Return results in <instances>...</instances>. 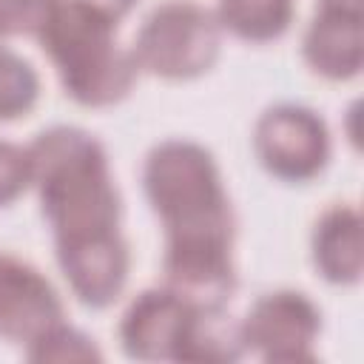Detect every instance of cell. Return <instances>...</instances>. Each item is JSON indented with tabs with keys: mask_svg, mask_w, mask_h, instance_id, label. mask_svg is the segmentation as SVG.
<instances>
[{
	"mask_svg": "<svg viewBox=\"0 0 364 364\" xmlns=\"http://www.w3.org/2000/svg\"><path fill=\"white\" fill-rule=\"evenodd\" d=\"M233 245H171L165 242L162 279L193 307H225L236 290Z\"/></svg>",
	"mask_w": 364,
	"mask_h": 364,
	"instance_id": "30bf717a",
	"label": "cell"
},
{
	"mask_svg": "<svg viewBox=\"0 0 364 364\" xmlns=\"http://www.w3.org/2000/svg\"><path fill=\"white\" fill-rule=\"evenodd\" d=\"M293 20V0H219L216 23L239 40L267 43L287 31Z\"/></svg>",
	"mask_w": 364,
	"mask_h": 364,
	"instance_id": "5bb4252c",
	"label": "cell"
},
{
	"mask_svg": "<svg viewBox=\"0 0 364 364\" xmlns=\"http://www.w3.org/2000/svg\"><path fill=\"white\" fill-rule=\"evenodd\" d=\"M245 350H253L270 364L313 361V344L321 330L318 307L301 290L262 293L239 321Z\"/></svg>",
	"mask_w": 364,
	"mask_h": 364,
	"instance_id": "8992f818",
	"label": "cell"
},
{
	"mask_svg": "<svg viewBox=\"0 0 364 364\" xmlns=\"http://www.w3.org/2000/svg\"><path fill=\"white\" fill-rule=\"evenodd\" d=\"M60 270L71 287V293L94 310L114 304L128 282V245L119 230L74 239V242H54Z\"/></svg>",
	"mask_w": 364,
	"mask_h": 364,
	"instance_id": "9c48e42d",
	"label": "cell"
},
{
	"mask_svg": "<svg viewBox=\"0 0 364 364\" xmlns=\"http://www.w3.org/2000/svg\"><path fill=\"white\" fill-rule=\"evenodd\" d=\"M65 318L54 284L28 262L0 253V338L28 344Z\"/></svg>",
	"mask_w": 364,
	"mask_h": 364,
	"instance_id": "ba28073f",
	"label": "cell"
},
{
	"mask_svg": "<svg viewBox=\"0 0 364 364\" xmlns=\"http://www.w3.org/2000/svg\"><path fill=\"white\" fill-rule=\"evenodd\" d=\"M28 151L31 185L37 188L54 242H74L119 228V191L105 148L77 125L40 131Z\"/></svg>",
	"mask_w": 364,
	"mask_h": 364,
	"instance_id": "6da1fadb",
	"label": "cell"
},
{
	"mask_svg": "<svg viewBox=\"0 0 364 364\" xmlns=\"http://www.w3.org/2000/svg\"><path fill=\"white\" fill-rule=\"evenodd\" d=\"M242 353H245L242 327L230 321L225 307H196L179 361L228 364L242 358Z\"/></svg>",
	"mask_w": 364,
	"mask_h": 364,
	"instance_id": "4fadbf2b",
	"label": "cell"
},
{
	"mask_svg": "<svg viewBox=\"0 0 364 364\" xmlns=\"http://www.w3.org/2000/svg\"><path fill=\"white\" fill-rule=\"evenodd\" d=\"M145 196L171 245H233L236 216L219 168L202 145L165 139L142 165Z\"/></svg>",
	"mask_w": 364,
	"mask_h": 364,
	"instance_id": "7a4b0ae2",
	"label": "cell"
},
{
	"mask_svg": "<svg viewBox=\"0 0 364 364\" xmlns=\"http://www.w3.org/2000/svg\"><path fill=\"white\" fill-rule=\"evenodd\" d=\"M364 26L355 11L321 9L301 40V54L307 65L327 80H350L361 71Z\"/></svg>",
	"mask_w": 364,
	"mask_h": 364,
	"instance_id": "8fae6325",
	"label": "cell"
},
{
	"mask_svg": "<svg viewBox=\"0 0 364 364\" xmlns=\"http://www.w3.org/2000/svg\"><path fill=\"white\" fill-rule=\"evenodd\" d=\"M321 9H336V11H355V14H361L364 3H361V0H321Z\"/></svg>",
	"mask_w": 364,
	"mask_h": 364,
	"instance_id": "ffe728a7",
	"label": "cell"
},
{
	"mask_svg": "<svg viewBox=\"0 0 364 364\" xmlns=\"http://www.w3.org/2000/svg\"><path fill=\"white\" fill-rule=\"evenodd\" d=\"M57 0H0L3 34H37Z\"/></svg>",
	"mask_w": 364,
	"mask_h": 364,
	"instance_id": "e0dca14e",
	"label": "cell"
},
{
	"mask_svg": "<svg viewBox=\"0 0 364 364\" xmlns=\"http://www.w3.org/2000/svg\"><path fill=\"white\" fill-rule=\"evenodd\" d=\"M313 264L333 284L361 279V213L353 205H333L316 219Z\"/></svg>",
	"mask_w": 364,
	"mask_h": 364,
	"instance_id": "7c38bea8",
	"label": "cell"
},
{
	"mask_svg": "<svg viewBox=\"0 0 364 364\" xmlns=\"http://www.w3.org/2000/svg\"><path fill=\"white\" fill-rule=\"evenodd\" d=\"M37 40L65 94L80 105H114L136 80L134 54L117 43V20L80 0H57Z\"/></svg>",
	"mask_w": 364,
	"mask_h": 364,
	"instance_id": "3957f363",
	"label": "cell"
},
{
	"mask_svg": "<svg viewBox=\"0 0 364 364\" xmlns=\"http://www.w3.org/2000/svg\"><path fill=\"white\" fill-rule=\"evenodd\" d=\"M196 307L173 290L148 287L131 299L119 318V347L136 361H179Z\"/></svg>",
	"mask_w": 364,
	"mask_h": 364,
	"instance_id": "52a82bcc",
	"label": "cell"
},
{
	"mask_svg": "<svg viewBox=\"0 0 364 364\" xmlns=\"http://www.w3.org/2000/svg\"><path fill=\"white\" fill-rule=\"evenodd\" d=\"M26 185H31V162L28 151L0 139V208L14 202Z\"/></svg>",
	"mask_w": 364,
	"mask_h": 364,
	"instance_id": "ac0fdd59",
	"label": "cell"
},
{
	"mask_svg": "<svg viewBox=\"0 0 364 364\" xmlns=\"http://www.w3.org/2000/svg\"><path fill=\"white\" fill-rule=\"evenodd\" d=\"M26 358L31 361H97L102 358V353L85 333L60 321L26 344Z\"/></svg>",
	"mask_w": 364,
	"mask_h": 364,
	"instance_id": "2e32d148",
	"label": "cell"
},
{
	"mask_svg": "<svg viewBox=\"0 0 364 364\" xmlns=\"http://www.w3.org/2000/svg\"><path fill=\"white\" fill-rule=\"evenodd\" d=\"M131 54L136 68L162 80L199 77L219 57L216 14L191 0H165L145 14Z\"/></svg>",
	"mask_w": 364,
	"mask_h": 364,
	"instance_id": "277c9868",
	"label": "cell"
},
{
	"mask_svg": "<svg viewBox=\"0 0 364 364\" xmlns=\"http://www.w3.org/2000/svg\"><path fill=\"white\" fill-rule=\"evenodd\" d=\"M253 151L273 176L287 182H304L327 165L330 134L316 111L282 102L267 108L256 119Z\"/></svg>",
	"mask_w": 364,
	"mask_h": 364,
	"instance_id": "5b68a950",
	"label": "cell"
},
{
	"mask_svg": "<svg viewBox=\"0 0 364 364\" xmlns=\"http://www.w3.org/2000/svg\"><path fill=\"white\" fill-rule=\"evenodd\" d=\"M80 3H85V6H91V9H97V11H102V14L111 17V20H119L125 11H131V6H134L136 0H80Z\"/></svg>",
	"mask_w": 364,
	"mask_h": 364,
	"instance_id": "d6986e66",
	"label": "cell"
},
{
	"mask_svg": "<svg viewBox=\"0 0 364 364\" xmlns=\"http://www.w3.org/2000/svg\"><path fill=\"white\" fill-rule=\"evenodd\" d=\"M0 37H3V31H0Z\"/></svg>",
	"mask_w": 364,
	"mask_h": 364,
	"instance_id": "44dd1931",
	"label": "cell"
},
{
	"mask_svg": "<svg viewBox=\"0 0 364 364\" xmlns=\"http://www.w3.org/2000/svg\"><path fill=\"white\" fill-rule=\"evenodd\" d=\"M40 94V77L28 60L0 46V119L26 117Z\"/></svg>",
	"mask_w": 364,
	"mask_h": 364,
	"instance_id": "9a60e30c",
	"label": "cell"
}]
</instances>
